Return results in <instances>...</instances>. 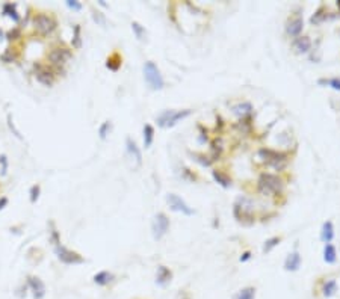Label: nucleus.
I'll return each instance as SVG.
<instances>
[{
    "label": "nucleus",
    "mask_w": 340,
    "mask_h": 299,
    "mask_svg": "<svg viewBox=\"0 0 340 299\" xmlns=\"http://www.w3.org/2000/svg\"><path fill=\"white\" fill-rule=\"evenodd\" d=\"M114 274L109 272V271H101L99 274H96L94 277H92V281L96 282L97 286H107V284H111V282L114 281Z\"/></svg>",
    "instance_id": "18"
},
{
    "label": "nucleus",
    "mask_w": 340,
    "mask_h": 299,
    "mask_svg": "<svg viewBox=\"0 0 340 299\" xmlns=\"http://www.w3.org/2000/svg\"><path fill=\"white\" fill-rule=\"evenodd\" d=\"M40 194H41V186L40 184H34L32 187H30L29 191V195H30V202L35 204L40 198Z\"/></svg>",
    "instance_id": "37"
},
{
    "label": "nucleus",
    "mask_w": 340,
    "mask_h": 299,
    "mask_svg": "<svg viewBox=\"0 0 340 299\" xmlns=\"http://www.w3.org/2000/svg\"><path fill=\"white\" fill-rule=\"evenodd\" d=\"M8 127H9V130L11 132H14V135L17 136L19 139H21V135H20V132L15 129V125H14V122H12V118H11V115H8Z\"/></svg>",
    "instance_id": "42"
},
{
    "label": "nucleus",
    "mask_w": 340,
    "mask_h": 299,
    "mask_svg": "<svg viewBox=\"0 0 340 299\" xmlns=\"http://www.w3.org/2000/svg\"><path fill=\"white\" fill-rule=\"evenodd\" d=\"M126 148H127V154L130 156V159L136 162V165L139 166L142 163V153L141 150H139L138 144L135 142V140L132 138H127L126 139Z\"/></svg>",
    "instance_id": "15"
},
{
    "label": "nucleus",
    "mask_w": 340,
    "mask_h": 299,
    "mask_svg": "<svg viewBox=\"0 0 340 299\" xmlns=\"http://www.w3.org/2000/svg\"><path fill=\"white\" fill-rule=\"evenodd\" d=\"M132 30H133L135 37H136L139 41H144V40H145V37H147V30H145V27H144V26H141L138 21H133V23H132Z\"/></svg>",
    "instance_id": "28"
},
{
    "label": "nucleus",
    "mask_w": 340,
    "mask_h": 299,
    "mask_svg": "<svg viewBox=\"0 0 340 299\" xmlns=\"http://www.w3.org/2000/svg\"><path fill=\"white\" fill-rule=\"evenodd\" d=\"M5 38V34H3V30L2 29H0V41H2Z\"/></svg>",
    "instance_id": "46"
},
{
    "label": "nucleus",
    "mask_w": 340,
    "mask_h": 299,
    "mask_svg": "<svg viewBox=\"0 0 340 299\" xmlns=\"http://www.w3.org/2000/svg\"><path fill=\"white\" fill-rule=\"evenodd\" d=\"M281 242V239L280 238H271V239H268L266 242H265V245H263V253H271V251Z\"/></svg>",
    "instance_id": "34"
},
{
    "label": "nucleus",
    "mask_w": 340,
    "mask_h": 299,
    "mask_svg": "<svg viewBox=\"0 0 340 299\" xmlns=\"http://www.w3.org/2000/svg\"><path fill=\"white\" fill-rule=\"evenodd\" d=\"M2 14L5 15V17L11 19L14 23H20V20H21V15L17 11V5L11 3V2H8L2 6Z\"/></svg>",
    "instance_id": "17"
},
{
    "label": "nucleus",
    "mask_w": 340,
    "mask_h": 299,
    "mask_svg": "<svg viewBox=\"0 0 340 299\" xmlns=\"http://www.w3.org/2000/svg\"><path fill=\"white\" fill-rule=\"evenodd\" d=\"M334 238V227L330 221H327L325 224L322 225V231H320V239L323 243H330Z\"/></svg>",
    "instance_id": "20"
},
{
    "label": "nucleus",
    "mask_w": 340,
    "mask_h": 299,
    "mask_svg": "<svg viewBox=\"0 0 340 299\" xmlns=\"http://www.w3.org/2000/svg\"><path fill=\"white\" fill-rule=\"evenodd\" d=\"M304 27V20L301 15H295V17H292L287 20L286 23V32L290 35V37H297L301 34V30Z\"/></svg>",
    "instance_id": "13"
},
{
    "label": "nucleus",
    "mask_w": 340,
    "mask_h": 299,
    "mask_svg": "<svg viewBox=\"0 0 340 299\" xmlns=\"http://www.w3.org/2000/svg\"><path fill=\"white\" fill-rule=\"evenodd\" d=\"M325 20H327V14H323V9H322V8H319V9L316 11V14L310 19L312 24H320L322 21H325Z\"/></svg>",
    "instance_id": "36"
},
{
    "label": "nucleus",
    "mask_w": 340,
    "mask_h": 299,
    "mask_svg": "<svg viewBox=\"0 0 340 299\" xmlns=\"http://www.w3.org/2000/svg\"><path fill=\"white\" fill-rule=\"evenodd\" d=\"M5 38H6L8 41H19L20 38H23V30H21V27H12L11 30H8V32H6Z\"/></svg>",
    "instance_id": "31"
},
{
    "label": "nucleus",
    "mask_w": 340,
    "mask_h": 299,
    "mask_svg": "<svg viewBox=\"0 0 340 299\" xmlns=\"http://www.w3.org/2000/svg\"><path fill=\"white\" fill-rule=\"evenodd\" d=\"M9 163H8V157L5 154L0 156V177H5L8 174Z\"/></svg>",
    "instance_id": "38"
},
{
    "label": "nucleus",
    "mask_w": 340,
    "mask_h": 299,
    "mask_svg": "<svg viewBox=\"0 0 340 299\" xmlns=\"http://www.w3.org/2000/svg\"><path fill=\"white\" fill-rule=\"evenodd\" d=\"M254 213V204L250 198H239L235 204V216L239 222H243L245 219H253Z\"/></svg>",
    "instance_id": "9"
},
{
    "label": "nucleus",
    "mask_w": 340,
    "mask_h": 299,
    "mask_svg": "<svg viewBox=\"0 0 340 299\" xmlns=\"http://www.w3.org/2000/svg\"><path fill=\"white\" fill-rule=\"evenodd\" d=\"M53 249H55V254H56V257H58V260H59L60 263L68 264V266H74V264H82V263H85V259H83L79 253H76V251L68 249V248L64 246L62 243L55 245Z\"/></svg>",
    "instance_id": "7"
},
{
    "label": "nucleus",
    "mask_w": 340,
    "mask_h": 299,
    "mask_svg": "<svg viewBox=\"0 0 340 299\" xmlns=\"http://www.w3.org/2000/svg\"><path fill=\"white\" fill-rule=\"evenodd\" d=\"M65 5H67L68 9H71V11H74V12H79V11L83 9V5H82L80 2H77V0H67Z\"/></svg>",
    "instance_id": "39"
},
{
    "label": "nucleus",
    "mask_w": 340,
    "mask_h": 299,
    "mask_svg": "<svg viewBox=\"0 0 340 299\" xmlns=\"http://www.w3.org/2000/svg\"><path fill=\"white\" fill-rule=\"evenodd\" d=\"M92 20H94L97 24L100 26H104L106 24V19H104V15L99 11H92Z\"/></svg>",
    "instance_id": "40"
},
{
    "label": "nucleus",
    "mask_w": 340,
    "mask_h": 299,
    "mask_svg": "<svg viewBox=\"0 0 340 299\" xmlns=\"http://www.w3.org/2000/svg\"><path fill=\"white\" fill-rule=\"evenodd\" d=\"M111 130H112V124H111L109 121L103 122V124L100 125V127H99V135H100V138H101V139H106L107 135L111 133Z\"/></svg>",
    "instance_id": "35"
},
{
    "label": "nucleus",
    "mask_w": 340,
    "mask_h": 299,
    "mask_svg": "<svg viewBox=\"0 0 340 299\" xmlns=\"http://www.w3.org/2000/svg\"><path fill=\"white\" fill-rule=\"evenodd\" d=\"M260 157L263 159V162L269 166H272L274 169L277 171H281L286 168L287 165V156L284 153H278V151H274V150H269V148H261L259 151Z\"/></svg>",
    "instance_id": "6"
},
{
    "label": "nucleus",
    "mask_w": 340,
    "mask_h": 299,
    "mask_svg": "<svg viewBox=\"0 0 340 299\" xmlns=\"http://www.w3.org/2000/svg\"><path fill=\"white\" fill-rule=\"evenodd\" d=\"M27 289L32 292L35 299H42L45 296V284L38 277H27Z\"/></svg>",
    "instance_id": "12"
},
{
    "label": "nucleus",
    "mask_w": 340,
    "mask_h": 299,
    "mask_svg": "<svg viewBox=\"0 0 340 299\" xmlns=\"http://www.w3.org/2000/svg\"><path fill=\"white\" fill-rule=\"evenodd\" d=\"M71 44H73V49H77V50L82 47V29H80V24H74V27H73Z\"/></svg>",
    "instance_id": "22"
},
{
    "label": "nucleus",
    "mask_w": 340,
    "mask_h": 299,
    "mask_svg": "<svg viewBox=\"0 0 340 299\" xmlns=\"http://www.w3.org/2000/svg\"><path fill=\"white\" fill-rule=\"evenodd\" d=\"M191 114H192L191 109H184V111H173V109H169V111H163L158 115L156 122L162 129H169V127H174V125L180 122L181 120L188 118Z\"/></svg>",
    "instance_id": "4"
},
{
    "label": "nucleus",
    "mask_w": 340,
    "mask_h": 299,
    "mask_svg": "<svg viewBox=\"0 0 340 299\" xmlns=\"http://www.w3.org/2000/svg\"><path fill=\"white\" fill-rule=\"evenodd\" d=\"M122 64V58L118 53H112L109 58L106 59V68L111 71H118Z\"/></svg>",
    "instance_id": "21"
},
{
    "label": "nucleus",
    "mask_w": 340,
    "mask_h": 299,
    "mask_svg": "<svg viewBox=\"0 0 340 299\" xmlns=\"http://www.w3.org/2000/svg\"><path fill=\"white\" fill-rule=\"evenodd\" d=\"M171 281H173V272H171V269H169V267H166V266H163V264H160L158 267V274H156V284L159 287H166Z\"/></svg>",
    "instance_id": "14"
},
{
    "label": "nucleus",
    "mask_w": 340,
    "mask_h": 299,
    "mask_svg": "<svg viewBox=\"0 0 340 299\" xmlns=\"http://www.w3.org/2000/svg\"><path fill=\"white\" fill-rule=\"evenodd\" d=\"M293 47H295L298 53H308L312 49V41L308 37H298L293 41Z\"/></svg>",
    "instance_id": "19"
},
{
    "label": "nucleus",
    "mask_w": 340,
    "mask_h": 299,
    "mask_svg": "<svg viewBox=\"0 0 340 299\" xmlns=\"http://www.w3.org/2000/svg\"><path fill=\"white\" fill-rule=\"evenodd\" d=\"M32 26H34V30L37 32V35H40L42 38H47V37L53 35V32L58 29V20L47 12H38L34 15Z\"/></svg>",
    "instance_id": "1"
},
{
    "label": "nucleus",
    "mask_w": 340,
    "mask_h": 299,
    "mask_svg": "<svg viewBox=\"0 0 340 299\" xmlns=\"http://www.w3.org/2000/svg\"><path fill=\"white\" fill-rule=\"evenodd\" d=\"M8 202H9V201H8V198H6V197H2V198H0V210H3V209L8 206Z\"/></svg>",
    "instance_id": "43"
},
{
    "label": "nucleus",
    "mask_w": 340,
    "mask_h": 299,
    "mask_svg": "<svg viewBox=\"0 0 340 299\" xmlns=\"http://www.w3.org/2000/svg\"><path fill=\"white\" fill-rule=\"evenodd\" d=\"M300 266H301V256H300V253H297V251H295V253H290L286 257V260H284V269L287 272L298 271Z\"/></svg>",
    "instance_id": "16"
},
{
    "label": "nucleus",
    "mask_w": 340,
    "mask_h": 299,
    "mask_svg": "<svg viewBox=\"0 0 340 299\" xmlns=\"http://www.w3.org/2000/svg\"><path fill=\"white\" fill-rule=\"evenodd\" d=\"M34 76L41 85L47 88L53 86V83L56 82V71L49 65L41 64V62L34 64Z\"/></svg>",
    "instance_id": "8"
},
{
    "label": "nucleus",
    "mask_w": 340,
    "mask_h": 299,
    "mask_svg": "<svg viewBox=\"0 0 340 299\" xmlns=\"http://www.w3.org/2000/svg\"><path fill=\"white\" fill-rule=\"evenodd\" d=\"M336 257H337V253H336V248L331 245V243H327L325 248H323V260H325V263H334L336 261Z\"/></svg>",
    "instance_id": "25"
},
{
    "label": "nucleus",
    "mask_w": 340,
    "mask_h": 299,
    "mask_svg": "<svg viewBox=\"0 0 340 299\" xmlns=\"http://www.w3.org/2000/svg\"><path fill=\"white\" fill-rule=\"evenodd\" d=\"M251 111H253V107H251L250 103H242V104L235 106V114H238L240 117H245V115L251 114Z\"/></svg>",
    "instance_id": "32"
},
{
    "label": "nucleus",
    "mask_w": 340,
    "mask_h": 299,
    "mask_svg": "<svg viewBox=\"0 0 340 299\" xmlns=\"http://www.w3.org/2000/svg\"><path fill=\"white\" fill-rule=\"evenodd\" d=\"M144 79L148 88L153 91H160L165 86V80L160 74V70L153 60H147L144 64Z\"/></svg>",
    "instance_id": "3"
},
{
    "label": "nucleus",
    "mask_w": 340,
    "mask_h": 299,
    "mask_svg": "<svg viewBox=\"0 0 340 299\" xmlns=\"http://www.w3.org/2000/svg\"><path fill=\"white\" fill-rule=\"evenodd\" d=\"M336 289H337V282L334 279H330V281H327L325 284L322 286V295L325 296V298H330V296L334 295Z\"/></svg>",
    "instance_id": "30"
},
{
    "label": "nucleus",
    "mask_w": 340,
    "mask_h": 299,
    "mask_svg": "<svg viewBox=\"0 0 340 299\" xmlns=\"http://www.w3.org/2000/svg\"><path fill=\"white\" fill-rule=\"evenodd\" d=\"M257 187H259V192L261 195H277L283 191V180L275 176V174H269V172H263L257 181Z\"/></svg>",
    "instance_id": "2"
},
{
    "label": "nucleus",
    "mask_w": 340,
    "mask_h": 299,
    "mask_svg": "<svg viewBox=\"0 0 340 299\" xmlns=\"http://www.w3.org/2000/svg\"><path fill=\"white\" fill-rule=\"evenodd\" d=\"M194 159L201 163L203 166H210L212 165V160L209 159V157H206L204 154H194Z\"/></svg>",
    "instance_id": "41"
},
{
    "label": "nucleus",
    "mask_w": 340,
    "mask_h": 299,
    "mask_svg": "<svg viewBox=\"0 0 340 299\" xmlns=\"http://www.w3.org/2000/svg\"><path fill=\"white\" fill-rule=\"evenodd\" d=\"M166 202H168V206L171 207V210H174V212L183 213V215H186V216H192L195 213L194 209H191L188 204L184 202L179 195H176V194H169L166 197Z\"/></svg>",
    "instance_id": "11"
},
{
    "label": "nucleus",
    "mask_w": 340,
    "mask_h": 299,
    "mask_svg": "<svg viewBox=\"0 0 340 299\" xmlns=\"http://www.w3.org/2000/svg\"><path fill=\"white\" fill-rule=\"evenodd\" d=\"M169 230V219L165 213H158L156 216L153 218V222H151V233H153V238L156 240H160L163 236L168 233Z\"/></svg>",
    "instance_id": "10"
},
{
    "label": "nucleus",
    "mask_w": 340,
    "mask_h": 299,
    "mask_svg": "<svg viewBox=\"0 0 340 299\" xmlns=\"http://www.w3.org/2000/svg\"><path fill=\"white\" fill-rule=\"evenodd\" d=\"M250 257H251V254H250V253H245V254L240 257V261H246V260H248Z\"/></svg>",
    "instance_id": "45"
},
{
    "label": "nucleus",
    "mask_w": 340,
    "mask_h": 299,
    "mask_svg": "<svg viewBox=\"0 0 340 299\" xmlns=\"http://www.w3.org/2000/svg\"><path fill=\"white\" fill-rule=\"evenodd\" d=\"M212 176H213L215 181L218 183V184H221L222 187H230V186H231V179H230L228 176H225L224 172H221V171H213Z\"/></svg>",
    "instance_id": "23"
},
{
    "label": "nucleus",
    "mask_w": 340,
    "mask_h": 299,
    "mask_svg": "<svg viewBox=\"0 0 340 299\" xmlns=\"http://www.w3.org/2000/svg\"><path fill=\"white\" fill-rule=\"evenodd\" d=\"M221 153H222V140L216 138L212 142V157H210L212 162L218 159V157L221 156Z\"/></svg>",
    "instance_id": "29"
},
{
    "label": "nucleus",
    "mask_w": 340,
    "mask_h": 299,
    "mask_svg": "<svg viewBox=\"0 0 340 299\" xmlns=\"http://www.w3.org/2000/svg\"><path fill=\"white\" fill-rule=\"evenodd\" d=\"M233 299H256V289L254 287H243L242 290H239Z\"/></svg>",
    "instance_id": "27"
},
{
    "label": "nucleus",
    "mask_w": 340,
    "mask_h": 299,
    "mask_svg": "<svg viewBox=\"0 0 340 299\" xmlns=\"http://www.w3.org/2000/svg\"><path fill=\"white\" fill-rule=\"evenodd\" d=\"M0 60L5 62V64H12V62H17L19 60V53L15 49H6L5 53L0 56Z\"/></svg>",
    "instance_id": "26"
},
{
    "label": "nucleus",
    "mask_w": 340,
    "mask_h": 299,
    "mask_svg": "<svg viewBox=\"0 0 340 299\" xmlns=\"http://www.w3.org/2000/svg\"><path fill=\"white\" fill-rule=\"evenodd\" d=\"M318 83H319V85H328V86H331L333 89L340 91V79H339V77L328 79V80H325V79H320V80H319Z\"/></svg>",
    "instance_id": "33"
},
{
    "label": "nucleus",
    "mask_w": 340,
    "mask_h": 299,
    "mask_svg": "<svg viewBox=\"0 0 340 299\" xmlns=\"http://www.w3.org/2000/svg\"><path fill=\"white\" fill-rule=\"evenodd\" d=\"M177 299H191V296H189V295H188L186 292H184V290H183L181 293H179Z\"/></svg>",
    "instance_id": "44"
},
{
    "label": "nucleus",
    "mask_w": 340,
    "mask_h": 299,
    "mask_svg": "<svg viewBox=\"0 0 340 299\" xmlns=\"http://www.w3.org/2000/svg\"><path fill=\"white\" fill-rule=\"evenodd\" d=\"M337 6H339V9H340V0H339V2H337Z\"/></svg>",
    "instance_id": "47"
},
{
    "label": "nucleus",
    "mask_w": 340,
    "mask_h": 299,
    "mask_svg": "<svg viewBox=\"0 0 340 299\" xmlns=\"http://www.w3.org/2000/svg\"><path fill=\"white\" fill-rule=\"evenodd\" d=\"M154 140V129L151 124H145L144 125V147L145 148H150L151 144Z\"/></svg>",
    "instance_id": "24"
},
{
    "label": "nucleus",
    "mask_w": 340,
    "mask_h": 299,
    "mask_svg": "<svg viewBox=\"0 0 340 299\" xmlns=\"http://www.w3.org/2000/svg\"><path fill=\"white\" fill-rule=\"evenodd\" d=\"M71 56H73L71 49H68L65 45H56V47H52L50 52L47 53V60H49L50 67L56 71L59 68H62L71 59Z\"/></svg>",
    "instance_id": "5"
}]
</instances>
